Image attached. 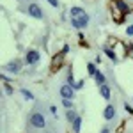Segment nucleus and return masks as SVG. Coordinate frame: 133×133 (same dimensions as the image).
I'll return each mask as SVG.
<instances>
[{
  "label": "nucleus",
  "instance_id": "nucleus-1",
  "mask_svg": "<svg viewBox=\"0 0 133 133\" xmlns=\"http://www.w3.org/2000/svg\"><path fill=\"white\" fill-rule=\"evenodd\" d=\"M64 62H66V55L64 53H55L51 57V62H50V73H59L64 68Z\"/></svg>",
  "mask_w": 133,
  "mask_h": 133
},
{
  "label": "nucleus",
  "instance_id": "nucleus-2",
  "mask_svg": "<svg viewBox=\"0 0 133 133\" xmlns=\"http://www.w3.org/2000/svg\"><path fill=\"white\" fill-rule=\"evenodd\" d=\"M110 18H112L114 23L121 25V23H124V18H126V14H124V12L119 9L115 4H112V2H110Z\"/></svg>",
  "mask_w": 133,
  "mask_h": 133
},
{
  "label": "nucleus",
  "instance_id": "nucleus-3",
  "mask_svg": "<svg viewBox=\"0 0 133 133\" xmlns=\"http://www.w3.org/2000/svg\"><path fill=\"white\" fill-rule=\"evenodd\" d=\"M71 25L75 29H85L89 25V14L83 12L82 16H76V18H71Z\"/></svg>",
  "mask_w": 133,
  "mask_h": 133
},
{
  "label": "nucleus",
  "instance_id": "nucleus-4",
  "mask_svg": "<svg viewBox=\"0 0 133 133\" xmlns=\"http://www.w3.org/2000/svg\"><path fill=\"white\" fill-rule=\"evenodd\" d=\"M30 124L34 128H44L46 126V119H44V115L41 112H36L30 115Z\"/></svg>",
  "mask_w": 133,
  "mask_h": 133
},
{
  "label": "nucleus",
  "instance_id": "nucleus-5",
  "mask_svg": "<svg viewBox=\"0 0 133 133\" xmlns=\"http://www.w3.org/2000/svg\"><path fill=\"white\" fill-rule=\"evenodd\" d=\"M27 12L30 14L32 18H36V20H43V16H44V14H43V9L37 4H30V5L27 7Z\"/></svg>",
  "mask_w": 133,
  "mask_h": 133
},
{
  "label": "nucleus",
  "instance_id": "nucleus-6",
  "mask_svg": "<svg viewBox=\"0 0 133 133\" xmlns=\"http://www.w3.org/2000/svg\"><path fill=\"white\" fill-rule=\"evenodd\" d=\"M39 59H41V53L37 50H29L27 53H25V64H36V62H39Z\"/></svg>",
  "mask_w": 133,
  "mask_h": 133
},
{
  "label": "nucleus",
  "instance_id": "nucleus-7",
  "mask_svg": "<svg viewBox=\"0 0 133 133\" xmlns=\"http://www.w3.org/2000/svg\"><path fill=\"white\" fill-rule=\"evenodd\" d=\"M61 96L64 99H73L75 98V87L69 85V83H64L61 87Z\"/></svg>",
  "mask_w": 133,
  "mask_h": 133
},
{
  "label": "nucleus",
  "instance_id": "nucleus-8",
  "mask_svg": "<svg viewBox=\"0 0 133 133\" xmlns=\"http://www.w3.org/2000/svg\"><path fill=\"white\" fill-rule=\"evenodd\" d=\"M114 51L117 53V55H121V57H128V51H130V46H126L123 41H117L115 44L112 46Z\"/></svg>",
  "mask_w": 133,
  "mask_h": 133
},
{
  "label": "nucleus",
  "instance_id": "nucleus-9",
  "mask_svg": "<svg viewBox=\"0 0 133 133\" xmlns=\"http://www.w3.org/2000/svg\"><path fill=\"white\" fill-rule=\"evenodd\" d=\"M110 2H112V4H115V5L123 11L124 14H130V12H131V5H130L128 2H124V0H110Z\"/></svg>",
  "mask_w": 133,
  "mask_h": 133
},
{
  "label": "nucleus",
  "instance_id": "nucleus-10",
  "mask_svg": "<svg viewBox=\"0 0 133 133\" xmlns=\"http://www.w3.org/2000/svg\"><path fill=\"white\" fill-rule=\"evenodd\" d=\"M5 69L11 71V73H20L21 61H11V62H7V64H5Z\"/></svg>",
  "mask_w": 133,
  "mask_h": 133
},
{
  "label": "nucleus",
  "instance_id": "nucleus-11",
  "mask_svg": "<svg viewBox=\"0 0 133 133\" xmlns=\"http://www.w3.org/2000/svg\"><path fill=\"white\" fill-rule=\"evenodd\" d=\"M103 117H105L107 121H112L114 117H115V107H114V105H107L105 110H103Z\"/></svg>",
  "mask_w": 133,
  "mask_h": 133
},
{
  "label": "nucleus",
  "instance_id": "nucleus-12",
  "mask_svg": "<svg viewBox=\"0 0 133 133\" xmlns=\"http://www.w3.org/2000/svg\"><path fill=\"white\" fill-rule=\"evenodd\" d=\"M99 94H101L103 99H110V94H112V91H110V87L107 85V83H103V85H99Z\"/></svg>",
  "mask_w": 133,
  "mask_h": 133
},
{
  "label": "nucleus",
  "instance_id": "nucleus-13",
  "mask_svg": "<svg viewBox=\"0 0 133 133\" xmlns=\"http://www.w3.org/2000/svg\"><path fill=\"white\" fill-rule=\"evenodd\" d=\"M105 55L110 59L112 62H117L119 61V57H117V53L114 51V48H110V46H105Z\"/></svg>",
  "mask_w": 133,
  "mask_h": 133
},
{
  "label": "nucleus",
  "instance_id": "nucleus-14",
  "mask_svg": "<svg viewBox=\"0 0 133 133\" xmlns=\"http://www.w3.org/2000/svg\"><path fill=\"white\" fill-rule=\"evenodd\" d=\"M71 124H73V131H75V133H78L80 130H82V117L78 115V117H76V119H75V121H73Z\"/></svg>",
  "mask_w": 133,
  "mask_h": 133
},
{
  "label": "nucleus",
  "instance_id": "nucleus-15",
  "mask_svg": "<svg viewBox=\"0 0 133 133\" xmlns=\"http://www.w3.org/2000/svg\"><path fill=\"white\" fill-rule=\"evenodd\" d=\"M69 12H71V18H76V16H82L85 11H83L82 7H78V5H75V7H71V9H69Z\"/></svg>",
  "mask_w": 133,
  "mask_h": 133
},
{
  "label": "nucleus",
  "instance_id": "nucleus-16",
  "mask_svg": "<svg viewBox=\"0 0 133 133\" xmlns=\"http://www.w3.org/2000/svg\"><path fill=\"white\" fill-rule=\"evenodd\" d=\"M94 80H96V83H98V85H103V83L107 82V80H105V75H103L99 69H98V73L94 75Z\"/></svg>",
  "mask_w": 133,
  "mask_h": 133
},
{
  "label": "nucleus",
  "instance_id": "nucleus-17",
  "mask_svg": "<svg viewBox=\"0 0 133 133\" xmlns=\"http://www.w3.org/2000/svg\"><path fill=\"white\" fill-rule=\"evenodd\" d=\"M66 117H68V121H69V123H73V121L78 117V114L75 112L73 108H69V110H66Z\"/></svg>",
  "mask_w": 133,
  "mask_h": 133
},
{
  "label": "nucleus",
  "instance_id": "nucleus-18",
  "mask_svg": "<svg viewBox=\"0 0 133 133\" xmlns=\"http://www.w3.org/2000/svg\"><path fill=\"white\" fill-rule=\"evenodd\" d=\"M78 44L83 46V48H89V46H91V44L87 43V39H85V36H83L82 32H80V36H78Z\"/></svg>",
  "mask_w": 133,
  "mask_h": 133
},
{
  "label": "nucleus",
  "instance_id": "nucleus-19",
  "mask_svg": "<svg viewBox=\"0 0 133 133\" xmlns=\"http://www.w3.org/2000/svg\"><path fill=\"white\" fill-rule=\"evenodd\" d=\"M20 92H21V96H23L27 101H32V99H34V94H32L30 91H27V89H21Z\"/></svg>",
  "mask_w": 133,
  "mask_h": 133
},
{
  "label": "nucleus",
  "instance_id": "nucleus-20",
  "mask_svg": "<svg viewBox=\"0 0 133 133\" xmlns=\"http://www.w3.org/2000/svg\"><path fill=\"white\" fill-rule=\"evenodd\" d=\"M87 73H89L91 76H94V75L98 73V69H96V64H94V62H89V64H87Z\"/></svg>",
  "mask_w": 133,
  "mask_h": 133
},
{
  "label": "nucleus",
  "instance_id": "nucleus-21",
  "mask_svg": "<svg viewBox=\"0 0 133 133\" xmlns=\"http://www.w3.org/2000/svg\"><path fill=\"white\" fill-rule=\"evenodd\" d=\"M62 105H64V108L69 110V108H73V99H64L62 98Z\"/></svg>",
  "mask_w": 133,
  "mask_h": 133
},
{
  "label": "nucleus",
  "instance_id": "nucleus-22",
  "mask_svg": "<svg viewBox=\"0 0 133 133\" xmlns=\"http://www.w3.org/2000/svg\"><path fill=\"white\" fill-rule=\"evenodd\" d=\"M83 83H85L83 80H78V82L75 83V91H76V89H82V87H83Z\"/></svg>",
  "mask_w": 133,
  "mask_h": 133
},
{
  "label": "nucleus",
  "instance_id": "nucleus-23",
  "mask_svg": "<svg viewBox=\"0 0 133 133\" xmlns=\"http://www.w3.org/2000/svg\"><path fill=\"white\" fill-rule=\"evenodd\" d=\"M124 124H126V123H124V121H123V123L119 124V128L115 130V133H123V131H124Z\"/></svg>",
  "mask_w": 133,
  "mask_h": 133
},
{
  "label": "nucleus",
  "instance_id": "nucleus-24",
  "mask_svg": "<svg viewBox=\"0 0 133 133\" xmlns=\"http://www.w3.org/2000/svg\"><path fill=\"white\" fill-rule=\"evenodd\" d=\"M124 110H126V112L130 114V115H133V108H131V107H130V105H128V103L124 105Z\"/></svg>",
  "mask_w": 133,
  "mask_h": 133
},
{
  "label": "nucleus",
  "instance_id": "nucleus-25",
  "mask_svg": "<svg viewBox=\"0 0 133 133\" xmlns=\"http://www.w3.org/2000/svg\"><path fill=\"white\" fill-rule=\"evenodd\" d=\"M50 5H53V7H59V0H46Z\"/></svg>",
  "mask_w": 133,
  "mask_h": 133
},
{
  "label": "nucleus",
  "instance_id": "nucleus-26",
  "mask_svg": "<svg viewBox=\"0 0 133 133\" xmlns=\"http://www.w3.org/2000/svg\"><path fill=\"white\" fill-rule=\"evenodd\" d=\"M4 83H5V92H7V94H12V87H11L7 82H4Z\"/></svg>",
  "mask_w": 133,
  "mask_h": 133
},
{
  "label": "nucleus",
  "instance_id": "nucleus-27",
  "mask_svg": "<svg viewBox=\"0 0 133 133\" xmlns=\"http://www.w3.org/2000/svg\"><path fill=\"white\" fill-rule=\"evenodd\" d=\"M126 34H128L130 37H133V25H130V27L126 29Z\"/></svg>",
  "mask_w": 133,
  "mask_h": 133
},
{
  "label": "nucleus",
  "instance_id": "nucleus-28",
  "mask_svg": "<svg viewBox=\"0 0 133 133\" xmlns=\"http://www.w3.org/2000/svg\"><path fill=\"white\" fill-rule=\"evenodd\" d=\"M68 51H69V46H68V44H64V46H62V50H61V53H64V55H66Z\"/></svg>",
  "mask_w": 133,
  "mask_h": 133
},
{
  "label": "nucleus",
  "instance_id": "nucleus-29",
  "mask_svg": "<svg viewBox=\"0 0 133 133\" xmlns=\"http://www.w3.org/2000/svg\"><path fill=\"white\" fill-rule=\"evenodd\" d=\"M50 112L53 114V115H57V108H55V105H51V107H50Z\"/></svg>",
  "mask_w": 133,
  "mask_h": 133
},
{
  "label": "nucleus",
  "instance_id": "nucleus-30",
  "mask_svg": "<svg viewBox=\"0 0 133 133\" xmlns=\"http://www.w3.org/2000/svg\"><path fill=\"white\" fill-rule=\"evenodd\" d=\"M128 57L133 59V46H130V51H128Z\"/></svg>",
  "mask_w": 133,
  "mask_h": 133
},
{
  "label": "nucleus",
  "instance_id": "nucleus-31",
  "mask_svg": "<svg viewBox=\"0 0 133 133\" xmlns=\"http://www.w3.org/2000/svg\"><path fill=\"white\" fill-rule=\"evenodd\" d=\"M101 133H110V130H108V128H103V130H101Z\"/></svg>",
  "mask_w": 133,
  "mask_h": 133
}]
</instances>
